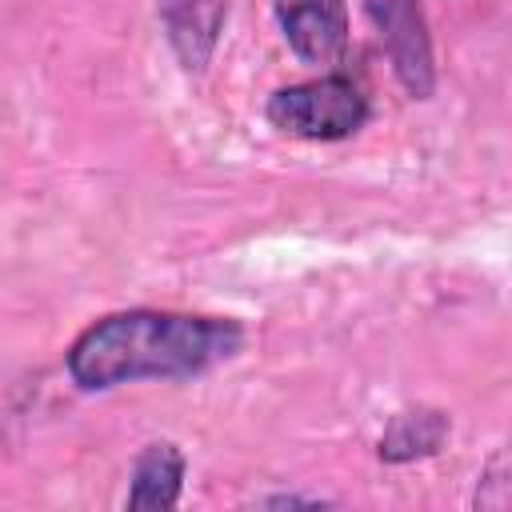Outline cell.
Instances as JSON below:
<instances>
[{
    "instance_id": "obj_1",
    "label": "cell",
    "mask_w": 512,
    "mask_h": 512,
    "mask_svg": "<svg viewBox=\"0 0 512 512\" xmlns=\"http://www.w3.org/2000/svg\"><path fill=\"white\" fill-rule=\"evenodd\" d=\"M244 328L220 316L132 308L88 324L68 348V376L88 388H116L136 380H184L236 356Z\"/></svg>"
},
{
    "instance_id": "obj_2",
    "label": "cell",
    "mask_w": 512,
    "mask_h": 512,
    "mask_svg": "<svg viewBox=\"0 0 512 512\" xmlns=\"http://www.w3.org/2000/svg\"><path fill=\"white\" fill-rule=\"evenodd\" d=\"M268 120L300 140H344L364 128L368 100L344 76H320L308 84L280 88L268 100Z\"/></svg>"
},
{
    "instance_id": "obj_3",
    "label": "cell",
    "mask_w": 512,
    "mask_h": 512,
    "mask_svg": "<svg viewBox=\"0 0 512 512\" xmlns=\"http://www.w3.org/2000/svg\"><path fill=\"white\" fill-rule=\"evenodd\" d=\"M384 52L396 68V80L416 96H432L436 72H432V40H428V24L420 12V0H364Z\"/></svg>"
},
{
    "instance_id": "obj_4",
    "label": "cell",
    "mask_w": 512,
    "mask_h": 512,
    "mask_svg": "<svg viewBox=\"0 0 512 512\" xmlns=\"http://www.w3.org/2000/svg\"><path fill=\"white\" fill-rule=\"evenodd\" d=\"M288 48L304 64H332L348 40L344 0H272Z\"/></svg>"
},
{
    "instance_id": "obj_5",
    "label": "cell",
    "mask_w": 512,
    "mask_h": 512,
    "mask_svg": "<svg viewBox=\"0 0 512 512\" xmlns=\"http://www.w3.org/2000/svg\"><path fill=\"white\" fill-rule=\"evenodd\" d=\"M156 12L164 20L168 44L180 56V64L188 72H200L212 60L224 24V0H156Z\"/></svg>"
},
{
    "instance_id": "obj_6",
    "label": "cell",
    "mask_w": 512,
    "mask_h": 512,
    "mask_svg": "<svg viewBox=\"0 0 512 512\" xmlns=\"http://www.w3.org/2000/svg\"><path fill=\"white\" fill-rule=\"evenodd\" d=\"M180 488H184V456L176 444L160 440V444H148L136 464H132V488H128V508L132 512H164V508H176L180 500Z\"/></svg>"
},
{
    "instance_id": "obj_7",
    "label": "cell",
    "mask_w": 512,
    "mask_h": 512,
    "mask_svg": "<svg viewBox=\"0 0 512 512\" xmlns=\"http://www.w3.org/2000/svg\"><path fill=\"white\" fill-rule=\"evenodd\" d=\"M448 436V416L436 408H412V412H396L392 424L380 436V456L388 464H408L420 456L440 452Z\"/></svg>"
},
{
    "instance_id": "obj_8",
    "label": "cell",
    "mask_w": 512,
    "mask_h": 512,
    "mask_svg": "<svg viewBox=\"0 0 512 512\" xmlns=\"http://www.w3.org/2000/svg\"><path fill=\"white\" fill-rule=\"evenodd\" d=\"M260 504H272V508H284V504H320L316 496H272V500H260Z\"/></svg>"
}]
</instances>
